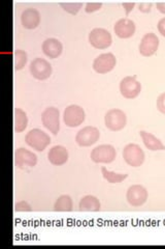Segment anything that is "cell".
<instances>
[{
	"label": "cell",
	"mask_w": 165,
	"mask_h": 249,
	"mask_svg": "<svg viewBox=\"0 0 165 249\" xmlns=\"http://www.w3.org/2000/svg\"><path fill=\"white\" fill-rule=\"evenodd\" d=\"M26 143L32 149L43 152L51 142L50 136L39 129H33L29 131L25 137Z\"/></svg>",
	"instance_id": "cell-1"
},
{
	"label": "cell",
	"mask_w": 165,
	"mask_h": 249,
	"mask_svg": "<svg viewBox=\"0 0 165 249\" xmlns=\"http://www.w3.org/2000/svg\"><path fill=\"white\" fill-rule=\"evenodd\" d=\"M123 157L128 165L132 167H138L145 161V153L139 145L130 143L124 147Z\"/></svg>",
	"instance_id": "cell-2"
},
{
	"label": "cell",
	"mask_w": 165,
	"mask_h": 249,
	"mask_svg": "<svg viewBox=\"0 0 165 249\" xmlns=\"http://www.w3.org/2000/svg\"><path fill=\"white\" fill-rule=\"evenodd\" d=\"M105 126L111 131H120L126 126V114L120 109H111L105 116Z\"/></svg>",
	"instance_id": "cell-3"
},
{
	"label": "cell",
	"mask_w": 165,
	"mask_h": 249,
	"mask_svg": "<svg viewBox=\"0 0 165 249\" xmlns=\"http://www.w3.org/2000/svg\"><path fill=\"white\" fill-rule=\"evenodd\" d=\"M89 42L96 49H106L112 44V36L104 28H94L89 34Z\"/></svg>",
	"instance_id": "cell-4"
},
{
	"label": "cell",
	"mask_w": 165,
	"mask_h": 249,
	"mask_svg": "<svg viewBox=\"0 0 165 249\" xmlns=\"http://www.w3.org/2000/svg\"><path fill=\"white\" fill-rule=\"evenodd\" d=\"M30 73L37 80H45L52 74V66L44 58H35L30 64Z\"/></svg>",
	"instance_id": "cell-5"
},
{
	"label": "cell",
	"mask_w": 165,
	"mask_h": 249,
	"mask_svg": "<svg viewBox=\"0 0 165 249\" xmlns=\"http://www.w3.org/2000/svg\"><path fill=\"white\" fill-rule=\"evenodd\" d=\"M141 90V85L136 81V76H127L120 83V91L126 99L136 98Z\"/></svg>",
	"instance_id": "cell-6"
},
{
	"label": "cell",
	"mask_w": 165,
	"mask_h": 249,
	"mask_svg": "<svg viewBox=\"0 0 165 249\" xmlns=\"http://www.w3.org/2000/svg\"><path fill=\"white\" fill-rule=\"evenodd\" d=\"M63 121L67 127L75 128L80 126L85 121V112L83 108L77 105L68 106L63 113Z\"/></svg>",
	"instance_id": "cell-7"
},
{
	"label": "cell",
	"mask_w": 165,
	"mask_h": 249,
	"mask_svg": "<svg viewBox=\"0 0 165 249\" xmlns=\"http://www.w3.org/2000/svg\"><path fill=\"white\" fill-rule=\"evenodd\" d=\"M42 122L44 127H45L51 133L56 135L60 128L59 124V110L55 107H48L42 113Z\"/></svg>",
	"instance_id": "cell-8"
},
{
	"label": "cell",
	"mask_w": 165,
	"mask_h": 249,
	"mask_svg": "<svg viewBox=\"0 0 165 249\" xmlns=\"http://www.w3.org/2000/svg\"><path fill=\"white\" fill-rule=\"evenodd\" d=\"M115 158L116 150L108 144H101L91 152V159L95 163H112Z\"/></svg>",
	"instance_id": "cell-9"
},
{
	"label": "cell",
	"mask_w": 165,
	"mask_h": 249,
	"mask_svg": "<svg viewBox=\"0 0 165 249\" xmlns=\"http://www.w3.org/2000/svg\"><path fill=\"white\" fill-rule=\"evenodd\" d=\"M100 133L97 128L87 126L77 132L75 142L80 146H90L97 142Z\"/></svg>",
	"instance_id": "cell-10"
},
{
	"label": "cell",
	"mask_w": 165,
	"mask_h": 249,
	"mask_svg": "<svg viewBox=\"0 0 165 249\" xmlns=\"http://www.w3.org/2000/svg\"><path fill=\"white\" fill-rule=\"evenodd\" d=\"M116 66V57L113 53H104L95 58L93 62V69L99 74L111 72Z\"/></svg>",
	"instance_id": "cell-11"
},
{
	"label": "cell",
	"mask_w": 165,
	"mask_h": 249,
	"mask_svg": "<svg viewBox=\"0 0 165 249\" xmlns=\"http://www.w3.org/2000/svg\"><path fill=\"white\" fill-rule=\"evenodd\" d=\"M159 47V40L155 34H147L139 44V52L143 56L149 57L156 53Z\"/></svg>",
	"instance_id": "cell-12"
},
{
	"label": "cell",
	"mask_w": 165,
	"mask_h": 249,
	"mask_svg": "<svg viewBox=\"0 0 165 249\" xmlns=\"http://www.w3.org/2000/svg\"><path fill=\"white\" fill-rule=\"evenodd\" d=\"M127 200L133 207L143 206L148 199V192L140 185H133L127 191Z\"/></svg>",
	"instance_id": "cell-13"
},
{
	"label": "cell",
	"mask_w": 165,
	"mask_h": 249,
	"mask_svg": "<svg viewBox=\"0 0 165 249\" xmlns=\"http://www.w3.org/2000/svg\"><path fill=\"white\" fill-rule=\"evenodd\" d=\"M15 162L20 168H24L25 166L33 167L36 165L37 157L32 152L20 147V149L15 152Z\"/></svg>",
	"instance_id": "cell-14"
},
{
	"label": "cell",
	"mask_w": 165,
	"mask_h": 249,
	"mask_svg": "<svg viewBox=\"0 0 165 249\" xmlns=\"http://www.w3.org/2000/svg\"><path fill=\"white\" fill-rule=\"evenodd\" d=\"M114 30L115 34L120 38H128L135 35V24L132 20L128 18H123L116 23Z\"/></svg>",
	"instance_id": "cell-15"
},
{
	"label": "cell",
	"mask_w": 165,
	"mask_h": 249,
	"mask_svg": "<svg viewBox=\"0 0 165 249\" xmlns=\"http://www.w3.org/2000/svg\"><path fill=\"white\" fill-rule=\"evenodd\" d=\"M22 25L27 29H34L41 22V16L35 9H27L21 15Z\"/></svg>",
	"instance_id": "cell-16"
},
{
	"label": "cell",
	"mask_w": 165,
	"mask_h": 249,
	"mask_svg": "<svg viewBox=\"0 0 165 249\" xmlns=\"http://www.w3.org/2000/svg\"><path fill=\"white\" fill-rule=\"evenodd\" d=\"M48 159L53 165H63L68 160L67 150L61 145L53 146L48 154Z\"/></svg>",
	"instance_id": "cell-17"
},
{
	"label": "cell",
	"mask_w": 165,
	"mask_h": 249,
	"mask_svg": "<svg viewBox=\"0 0 165 249\" xmlns=\"http://www.w3.org/2000/svg\"><path fill=\"white\" fill-rule=\"evenodd\" d=\"M43 51L50 58H57L62 52V44L56 38H48L43 44Z\"/></svg>",
	"instance_id": "cell-18"
},
{
	"label": "cell",
	"mask_w": 165,
	"mask_h": 249,
	"mask_svg": "<svg viewBox=\"0 0 165 249\" xmlns=\"http://www.w3.org/2000/svg\"><path fill=\"white\" fill-rule=\"evenodd\" d=\"M139 134H140L141 138H143V142H144L145 145L147 146V149H149L150 151H164L165 150V145L153 134L148 133V132H145V131H140Z\"/></svg>",
	"instance_id": "cell-19"
},
{
	"label": "cell",
	"mask_w": 165,
	"mask_h": 249,
	"mask_svg": "<svg viewBox=\"0 0 165 249\" xmlns=\"http://www.w3.org/2000/svg\"><path fill=\"white\" fill-rule=\"evenodd\" d=\"M78 208L81 211L85 212H98L100 210V202L95 196H87L81 199Z\"/></svg>",
	"instance_id": "cell-20"
},
{
	"label": "cell",
	"mask_w": 165,
	"mask_h": 249,
	"mask_svg": "<svg viewBox=\"0 0 165 249\" xmlns=\"http://www.w3.org/2000/svg\"><path fill=\"white\" fill-rule=\"evenodd\" d=\"M27 116L26 113L20 108H15L14 111V124H15V131L17 133L24 131L27 127Z\"/></svg>",
	"instance_id": "cell-21"
},
{
	"label": "cell",
	"mask_w": 165,
	"mask_h": 249,
	"mask_svg": "<svg viewBox=\"0 0 165 249\" xmlns=\"http://www.w3.org/2000/svg\"><path fill=\"white\" fill-rule=\"evenodd\" d=\"M73 200L68 196H61L54 205L55 211L69 212L73 211Z\"/></svg>",
	"instance_id": "cell-22"
},
{
	"label": "cell",
	"mask_w": 165,
	"mask_h": 249,
	"mask_svg": "<svg viewBox=\"0 0 165 249\" xmlns=\"http://www.w3.org/2000/svg\"><path fill=\"white\" fill-rule=\"evenodd\" d=\"M13 60H14V69L15 70H21L24 68L27 62V54L20 49L15 50L13 53Z\"/></svg>",
	"instance_id": "cell-23"
},
{
	"label": "cell",
	"mask_w": 165,
	"mask_h": 249,
	"mask_svg": "<svg viewBox=\"0 0 165 249\" xmlns=\"http://www.w3.org/2000/svg\"><path fill=\"white\" fill-rule=\"evenodd\" d=\"M101 171H102V176L105 178V180L108 183L112 184H116V183H121L122 181H124L125 178L128 177L127 174H116V173H112V171H108L105 167H101Z\"/></svg>",
	"instance_id": "cell-24"
},
{
	"label": "cell",
	"mask_w": 165,
	"mask_h": 249,
	"mask_svg": "<svg viewBox=\"0 0 165 249\" xmlns=\"http://www.w3.org/2000/svg\"><path fill=\"white\" fill-rule=\"evenodd\" d=\"M60 6L63 7V10L72 15H75L78 11L81 10V7L83 6L82 2H61Z\"/></svg>",
	"instance_id": "cell-25"
},
{
	"label": "cell",
	"mask_w": 165,
	"mask_h": 249,
	"mask_svg": "<svg viewBox=\"0 0 165 249\" xmlns=\"http://www.w3.org/2000/svg\"><path fill=\"white\" fill-rule=\"evenodd\" d=\"M102 6V3L100 2H88L87 4H86V13H93V12H96L98 10L101 9Z\"/></svg>",
	"instance_id": "cell-26"
},
{
	"label": "cell",
	"mask_w": 165,
	"mask_h": 249,
	"mask_svg": "<svg viewBox=\"0 0 165 249\" xmlns=\"http://www.w3.org/2000/svg\"><path fill=\"white\" fill-rule=\"evenodd\" d=\"M157 108H158V110L165 114V92L161 93V95L157 99Z\"/></svg>",
	"instance_id": "cell-27"
},
{
	"label": "cell",
	"mask_w": 165,
	"mask_h": 249,
	"mask_svg": "<svg viewBox=\"0 0 165 249\" xmlns=\"http://www.w3.org/2000/svg\"><path fill=\"white\" fill-rule=\"evenodd\" d=\"M15 211L21 212V211H31V207L25 201H20L18 204L15 205Z\"/></svg>",
	"instance_id": "cell-28"
},
{
	"label": "cell",
	"mask_w": 165,
	"mask_h": 249,
	"mask_svg": "<svg viewBox=\"0 0 165 249\" xmlns=\"http://www.w3.org/2000/svg\"><path fill=\"white\" fill-rule=\"evenodd\" d=\"M151 6H152V3H149V2L140 3L139 4V11H141L143 13H149L151 11Z\"/></svg>",
	"instance_id": "cell-29"
},
{
	"label": "cell",
	"mask_w": 165,
	"mask_h": 249,
	"mask_svg": "<svg viewBox=\"0 0 165 249\" xmlns=\"http://www.w3.org/2000/svg\"><path fill=\"white\" fill-rule=\"evenodd\" d=\"M158 30L159 33L165 36V18L161 19L159 22H158Z\"/></svg>",
	"instance_id": "cell-30"
},
{
	"label": "cell",
	"mask_w": 165,
	"mask_h": 249,
	"mask_svg": "<svg viewBox=\"0 0 165 249\" xmlns=\"http://www.w3.org/2000/svg\"><path fill=\"white\" fill-rule=\"evenodd\" d=\"M135 3H133V2H130V3L125 2V3H123V6L125 7V10H126V15H128L133 10V7H135Z\"/></svg>",
	"instance_id": "cell-31"
},
{
	"label": "cell",
	"mask_w": 165,
	"mask_h": 249,
	"mask_svg": "<svg viewBox=\"0 0 165 249\" xmlns=\"http://www.w3.org/2000/svg\"><path fill=\"white\" fill-rule=\"evenodd\" d=\"M157 9L159 10L160 13L165 14V2H158V3H157Z\"/></svg>",
	"instance_id": "cell-32"
}]
</instances>
